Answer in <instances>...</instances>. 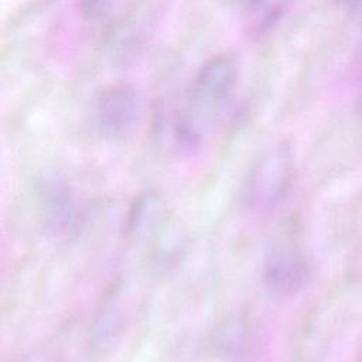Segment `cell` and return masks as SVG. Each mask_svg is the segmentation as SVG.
<instances>
[{"label": "cell", "mask_w": 362, "mask_h": 362, "mask_svg": "<svg viewBox=\"0 0 362 362\" xmlns=\"http://www.w3.org/2000/svg\"><path fill=\"white\" fill-rule=\"evenodd\" d=\"M93 117L100 133L109 137L127 134L140 117V99L129 85H113L103 89L93 106Z\"/></svg>", "instance_id": "cell-3"}, {"label": "cell", "mask_w": 362, "mask_h": 362, "mask_svg": "<svg viewBox=\"0 0 362 362\" xmlns=\"http://www.w3.org/2000/svg\"><path fill=\"white\" fill-rule=\"evenodd\" d=\"M354 10H356L359 13V17H361V23H362V0L354 7Z\"/></svg>", "instance_id": "cell-8"}, {"label": "cell", "mask_w": 362, "mask_h": 362, "mask_svg": "<svg viewBox=\"0 0 362 362\" xmlns=\"http://www.w3.org/2000/svg\"><path fill=\"white\" fill-rule=\"evenodd\" d=\"M110 1L112 0H79V8L88 20H96L107 11Z\"/></svg>", "instance_id": "cell-6"}, {"label": "cell", "mask_w": 362, "mask_h": 362, "mask_svg": "<svg viewBox=\"0 0 362 362\" xmlns=\"http://www.w3.org/2000/svg\"><path fill=\"white\" fill-rule=\"evenodd\" d=\"M290 178V154L284 146L266 153L247 175L243 199L252 208L266 209L281 199Z\"/></svg>", "instance_id": "cell-2"}, {"label": "cell", "mask_w": 362, "mask_h": 362, "mask_svg": "<svg viewBox=\"0 0 362 362\" xmlns=\"http://www.w3.org/2000/svg\"><path fill=\"white\" fill-rule=\"evenodd\" d=\"M236 83L238 64L230 55L214 57L199 68L187 105L171 127L175 147L181 151H192L199 147L214 120L229 103Z\"/></svg>", "instance_id": "cell-1"}, {"label": "cell", "mask_w": 362, "mask_h": 362, "mask_svg": "<svg viewBox=\"0 0 362 362\" xmlns=\"http://www.w3.org/2000/svg\"><path fill=\"white\" fill-rule=\"evenodd\" d=\"M42 198L47 221L51 222L57 229L66 228L75 215L72 202L69 201L66 192L57 185H49Z\"/></svg>", "instance_id": "cell-5"}, {"label": "cell", "mask_w": 362, "mask_h": 362, "mask_svg": "<svg viewBox=\"0 0 362 362\" xmlns=\"http://www.w3.org/2000/svg\"><path fill=\"white\" fill-rule=\"evenodd\" d=\"M226 1L240 10H255L260 7L266 0H226Z\"/></svg>", "instance_id": "cell-7"}, {"label": "cell", "mask_w": 362, "mask_h": 362, "mask_svg": "<svg viewBox=\"0 0 362 362\" xmlns=\"http://www.w3.org/2000/svg\"><path fill=\"white\" fill-rule=\"evenodd\" d=\"M307 276L303 255L291 245L277 243L270 247L263 262V280L277 294H290L300 288Z\"/></svg>", "instance_id": "cell-4"}]
</instances>
